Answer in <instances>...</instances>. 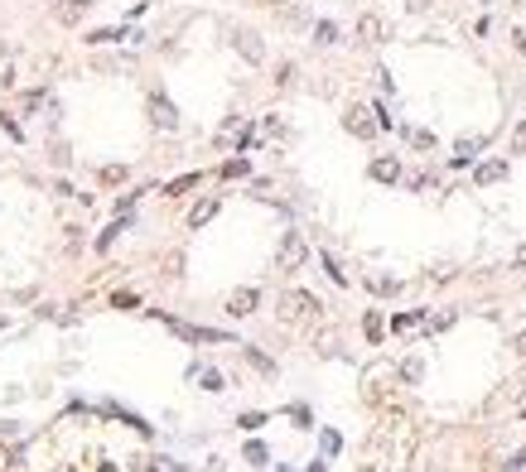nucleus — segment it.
I'll return each mask as SVG.
<instances>
[{"mask_svg": "<svg viewBox=\"0 0 526 472\" xmlns=\"http://www.w3.org/2000/svg\"><path fill=\"white\" fill-rule=\"evenodd\" d=\"M305 256H309L305 236H300V231H285V241H280V270H300Z\"/></svg>", "mask_w": 526, "mask_h": 472, "instance_id": "1", "label": "nucleus"}, {"mask_svg": "<svg viewBox=\"0 0 526 472\" xmlns=\"http://www.w3.org/2000/svg\"><path fill=\"white\" fill-rule=\"evenodd\" d=\"M150 121H155L160 130H174V125H179V116H174V101H169V96H150Z\"/></svg>", "mask_w": 526, "mask_h": 472, "instance_id": "2", "label": "nucleus"}, {"mask_svg": "<svg viewBox=\"0 0 526 472\" xmlns=\"http://www.w3.org/2000/svg\"><path fill=\"white\" fill-rule=\"evenodd\" d=\"M237 49H241V58H246V63H261V58H266L261 34H251V29H237Z\"/></svg>", "mask_w": 526, "mask_h": 472, "instance_id": "3", "label": "nucleus"}, {"mask_svg": "<svg viewBox=\"0 0 526 472\" xmlns=\"http://www.w3.org/2000/svg\"><path fill=\"white\" fill-rule=\"evenodd\" d=\"M367 116H372L367 106H353V111H348V130H353V135H362V140H372V135H377V121H367Z\"/></svg>", "mask_w": 526, "mask_h": 472, "instance_id": "4", "label": "nucleus"}, {"mask_svg": "<svg viewBox=\"0 0 526 472\" xmlns=\"http://www.w3.org/2000/svg\"><path fill=\"white\" fill-rule=\"evenodd\" d=\"M314 308H319V299H314V294H305V289L285 294V313H290V318H305V313H314Z\"/></svg>", "mask_w": 526, "mask_h": 472, "instance_id": "5", "label": "nucleus"}, {"mask_svg": "<svg viewBox=\"0 0 526 472\" xmlns=\"http://www.w3.org/2000/svg\"><path fill=\"white\" fill-rule=\"evenodd\" d=\"M357 39H362V44H382V39H387V24H382L377 15H362V19H357Z\"/></svg>", "mask_w": 526, "mask_h": 472, "instance_id": "6", "label": "nucleus"}, {"mask_svg": "<svg viewBox=\"0 0 526 472\" xmlns=\"http://www.w3.org/2000/svg\"><path fill=\"white\" fill-rule=\"evenodd\" d=\"M372 179H377V184H396V179H401V164H396L391 155H382V159H372Z\"/></svg>", "mask_w": 526, "mask_h": 472, "instance_id": "7", "label": "nucleus"}, {"mask_svg": "<svg viewBox=\"0 0 526 472\" xmlns=\"http://www.w3.org/2000/svg\"><path fill=\"white\" fill-rule=\"evenodd\" d=\"M256 299H261L256 289H237V294L227 299V313H237V318H241V313H251V308H256Z\"/></svg>", "mask_w": 526, "mask_h": 472, "instance_id": "8", "label": "nucleus"}, {"mask_svg": "<svg viewBox=\"0 0 526 472\" xmlns=\"http://www.w3.org/2000/svg\"><path fill=\"white\" fill-rule=\"evenodd\" d=\"M473 179H478L483 189H488V184H498V179H507V159H488V164H483Z\"/></svg>", "mask_w": 526, "mask_h": 472, "instance_id": "9", "label": "nucleus"}, {"mask_svg": "<svg viewBox=\"0 0 526 472\" xmlns=\"http://www.w3.org/2000/svg\"><path fill=\"white\" fill-rule=\"evenodd\" d=\"M116 39H135L130 29H97V34H87V44H116Z\"/></svg>", "mask_w": 526, "mask_h": 472, "instance_id": "10", "label": "nucleus"}, {"mask_svg": "<svg viewBox=\"0 0 526 472\" xmlns=\"http://www.w3.org/2000/svg\"><path fill=\"white\" fill-rule=\"evenodd\" d=\"M126 227H130V222H126V217H116V222L106 227L102 236H97V251H111V241H116V231H126Z\"/></svg>", "mask_w": 526, "mask_h": 472, "instance_id": "11", "label": "nucleus"}, {"mask_svg": "<svg viewBox=\"0 0 526 472\" xmlns=\"http://www.w3.org/2000/svg\"><path fill=\"white\" fill-rule=\"evenodd\" d=\"M478 150H483V135H478V140H459V155H454V164H468Z\"/></svg>", "mask_w": 526, "mask_h": 472, "instance_id": "12", "label": "nucleus"}, {"mask_svg": "<svg viewBox=\"0 0 526 472\" xmlns=\"http://www.w3.org/2000/svg\"><path fill=\"white\" fill-rule=\"evenodd\" d=\"M87 5H97V0H63V5H58V19H78Z\"/></svg>", "mask_w": 526, "mask_h": 472, "instance_id": "13", "label": "nucleus"}, {"mask_svg": "<svg viewBox=\"0 0 526 472\" xmlns=\"http://www.w3.org/2000/svg\"><path fill=\"white\" fill-rule=\"evenodd\" d=\"M212 212H217V202H212V198H208V202H198V207L189 212V227H203V222H208Z\"/></svg>", "mask_w": 526, "mask_h": 472, "instance_id": "14", "label": "nucleus"}, {"mask_svg": "<svg viewBox=\"0 0 526 472\" xmlns=\"http://www.w3.org/2000/svg\"><path fill=\"white\" fill-rule=\"evenodd\" d=\"M314 39H319V44H333V39H338V24H333V19H319V24H314Z\"/></svg>", "mask_w": 526, "mask_h": 472, "instance_id": "15", "label": "nucleus"}, {"mask_svg": "<svg viewBox=\"0 0 526 472\" xmlns=\"http://www.w3.org/2000/svg\"><path fill=\"white\" fill-rule=\"evenodd\" d=\"M189 189H198V174H184V179H174L164 193H189Z\"/></svg>", "mask_w": 526, "mask_h": 472, "instance_id": "16", "label": "nucleus"}, {"mask_svg": "<svg viewBox=\"0 0 526 472\" xmlns=\"http://www.w3.org/2000/svg\"><path fill=\"white\" fill-rule=\"evenodd\" d=\"M411 145H416V150H434V135H430V130H411Z\"/></svg>", "mask_w": 526, "mask_h": 472, "instance_id": "17", "label": "nucleus"}, {"mask_svg": "<svg viewBox=\"0 0 526 472\" xmlns=\"http://www.w3.org/2000/svg\"><path fill=\"white\" fill-rule=\"evenodd\" d=\"M222 174H227V179H241V174H246V159H227Z\"/></svg>", "mask_w": 526, "mask_h": 472, "instance_id": "18", "label": "nucleus"}, {"mask_svg": "<svg viewBox=\"0 0 526 472\" xmlns=\"http://www.w3.org/2000/svg\"><path fill=\"white\" fill-rule=\"evenodd\" d=\"M512 155H526V121L512 130Z\"/></svg>", "mask_w": 526, "mask_h": 472, "instance_id": "19", "label": "nucleus"}, {"mask_svg": "<svg viewBox=\"0 0 526 472\" xmlns=\"http://www.w3.org/2000/svg\"><path fill=\"white\" fill-rule=\"evenodd\" d=\"M416 323H421V313H401V318H396V323H391V328H396V333H401V328H416Z\"/></svg>", "mask_w": 526, "mask_h": 472, "instance_id": "20", "label": "nucleus"}, {"mask_svg": "<svg viewBox=\"0 0 526 472\" xmlns=\"http://www.w3.org/2000/svg\"><path fill=\"white\" fill-rule=\"evenodd\" d=\"M246 458H251V468H261V463H266V448H261V444H251V448H246Z\"/></svg>", "mask_w": 526, "mask_h": 472, "instance_id": "21", "label": "nucleus"}, {"mask_svg": "<svg viewBox=\"0 0 526 472\" xmlns=\"http://www.w3.org/2000/svg\"><path fill=\"white\" fill-rule=\"evenodd\" d=\"M203 390H222V376L217 372H203Z\"/></svg>", "mask_w": 526, "mask_h": 472, "instance_id": "22", "label": "nucleus"}, {"mask_svg": "<svg viewBox=\"0 0 526 472\" xmlns=\"http://www.w3.org/2000/svg\"><path fill=\"white\" fill-rule=\"evenodd\" d=\"M512 39H517V49H522V53H526V29H517V34H512Z\"/></svg>", "mask_w": 526, "mask_h": 472, "instance_id": "23", "label": "nucleus"}, {"mask_svg": "<svg viewBox=\"0 0 526 472\" xmlns=\"http://www.w3.org/2000/svg\"><path fill=\"white\" fill-rule=\"evenodd\" d=\"M517 265H526V246H522V251H517Z\"/></svg>", "mask_w": 526, "mask_h": 472, "instance_id": "24", "label": "nucleus"}, {"mask_svg": "<svg viewBox=\"0 0 526 472\" xmlns=\"http://www.w3.org/2000/svg\"><path fill=\"white\" fill-rule=\"evenodd\" d=\"M517 352H526V333H522V338H517Z\"/></svg>", "mask_w": 526, "mask_h": 472, "instance_id": "25", "label": "nucleus"}]
</instances>
